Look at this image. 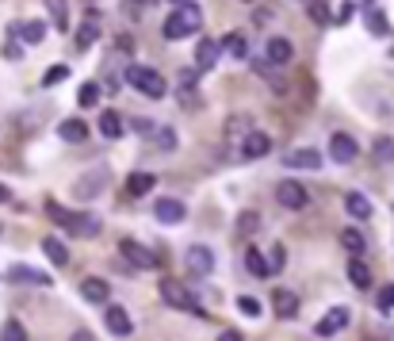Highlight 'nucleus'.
Returning <instances> with one entry per match:
<instances>
[{"label":"nucleus","mask_w":394,"mask_h":341,"mask_svg":"<svg viewBox=\"0 0 394 341\" xmlns=\"http://www.w3.org/2000/svg\"><path fill=\"white\" fill-rule=\"evenodd\" d=\"M238 311H241V315H245V318H261V299H256V295H241V299H238Z\"/></svg>","instance_id":"nucleus-35"},{"label":"nucleus","mask_w":394,"mask_h":341,"mask_svg":"<svg viewBox=\"0 0 394 341\" xmlns=\"http://www.w3.org/2000/svg\"><path fill=\"white\" fill-rule=\"evenodd\" d=\"M173 127H161V131H157V146H165V150H173V146H176V138H173Z\"/></svg>","instance_id":"nucleus-40"},{"label":"nucleus","mask_w":394,"mask_h":341,"mask_svg":"<svg viewBox=\"0 0 394 341\" xmlns=\"http://www.w3.org/2000/svg\"><path fill=\"white\" fill-rule=\"evenodd\" d=\"M356 154H360V146H356V138H353V134L337 131L333 138H329V158H333L337 165H353V161H356Z\"/></svg>","instance_id":"nucleus-9"},{"label":"nucleus","mask_w":394,"mask_h":341,"mask_svg":"<svg viewBox=\"0 0 394 341\" xmlns=\"http://www.w3.org/2000/svg\"><path fill=\"white\" fill-rule=\"evenodd\" d=\"M153 219L161 226H180L184 219H188V208H184L180 200H173V196H161V200L153 203Z\"/></svg>","instance_id":"nucleus-7"},{"label":"nucleus","mask_w":394,"mask_h":341,"mask_svg":"<svg viewBox=\"0 0 394 341\" xmlns=\"http://www.w3.org/2000/svg\"><path fill=\"white\" fill-rule=\"evenodd\" d=\"M123 12H126L131 19H138V16H142V0H123Z\"/></svg>","instance_id":"nucleus-42"},{"label":"nucleus","mask_w":394,"mask_h":341,"mask_svg":"<svg viewBox=\"0 0 394 341\" xmlns=\"http://www.w3.org/2000/svg\"><path fill=\"white\" fill-rule=\"evenodd\" d=\"M100 134L104 138H123V116L119 111H100Z\"/></svg>","instance_id":"nucleus-23"},{"label":"nucleus","mask_w":394,"mask_h":341,"mask_svg":"<svg viewBox=\"0 0 394 341\" xmlns=\"http://www.w3.org/2000/svg\"><path fill=\"white\" fill-rule=\"evenodd\" d=\"M371 154H375V161H391V158H394V142H391V138H379Z\"/></svg>","instance_id":"nucleus-38"},{"label":"nucleus","mask_w":394,"mask_h":341,"mask_svg":"<svg viewBox=\"0 0 394 341\" xmlns=\"http://www.w3.org/2000/svg\"><path fill=\"white\" fill-rule=\"evenodd\" d=\"M199 31H203V12H199L196 0H188V4H180L176 12H169V19H165V27H161V35L169 42L191 39V35H199Z\"/></svg>","instance_id":"nucleus-1"},{"label":"nucleus","mask_w":394,"mask_h":341,"mask_svg":"<svg viewBox=\"0 0 394 341\" xmlns=\"http://www.w3.org/2000/svg\"><path fill=\"white\" fill-rule=\"evenodd\" d=\"M283 265H288V250H283V241H276L272 253H268V268H272V273H279Z\"/></svg>","instance_id":"nucleus-37"},{"label":"nucleus","mask_w":394,"mask_h":341,"mask_svg":"<svg viewBox=\"0 0 394 341\" xmlns=\"http://www.w3.org/2000/svg\"><path fill=\"white\" fill-rule=\"evenodd\" d=\"M345 211L353 219H368L371 215V200L364 196V192H345Z\"/></svg>","instance_id":"nucleus-24"},{"label":"nucleus","mask_w":394,"mask_h":341,"mask_svg":"<svg viewBox=\"0 0 394 341\" xmlns=\"http://www.w3.org/2000/svg\"><path fill=\"white\" fill-rule=\"evenodd\" d=\"M283 165L288 169H321V154L314 146H295V150L283 154Z\"/></svg>","instance_id":"nucleus-13"},{"label":"nucleus","mask_w":394,"mask_h":341,"mask_svg":"<svg viewBox=\"0 0 394 341\" xmlns=\"http://www.w3.org/2000/svg\"><path fill=\"white\" fill-rule=\"evenodd\" d=\"M238 223H241V230H245V234H253V230H256V223H261V219H256V211H253V215H249V211H245V215H241Z\"/></svg>","instance_id":"nucleus-41"},{"label":"nucleus","mask_w":394,"mask_h":341,"mask_svg":"<svg viewBox=\"0 0 394 341\" xmlns=\"http://www.w3.org/2000/svg\"><path fill=\"white\" fill-rule=\"evenodd\" d=\"M104 326H107L111 333H115V338H131V333H134V318H131V311L119 307V303H107V307H104Z\"/></svg>","instance_id":"nucleus-6"},{"label":"nucleus","mask_w":394,"mask_h":341,"mask_svg":"<svg viewBox=\"0 0 394 341\" xmlns=\"http://www.w3.org/2000/svg\"><path fill=\"white\" fill-rule=\"evenodd\" d=\"M264 58H268V66H288V62L295 58V46H291L288 35H272V39L264 42Z\"/></svg>","instance_id":"nucleus-11"},{"label":"nucleus","mask_w":394,"mask_h":341,"mask_svg":"<svg viewBox=\"0 0 394 341\" xmlns=\"http://www.w3.org/2000/svg\"><path fill=\"white\" fill-rule=\"evenodd\" d=\"M188 273H191V276H211V273H214V253H211V246H191V250H188Z\"/></svg>","instance_id":"nucleus-15"},{"label":"nucleus","mask_w":394,"mask_h":341,"mask_svg":"<svg viewBox=\"0 0 394 341\" xmlns=\"http://www.w3.org/2000/svg\"><path fill=\"white\" fill-rule=\"evenodd\" d=\"M153 188H157V176L153 173H131V176H126V196H131V200L149 196Z\"/></svg>","instance_id":"nucleus-20"},{"label":"nucleus","mask_w":394,"mask_h":341,"mask_svg":"<svg viewBox=\"0 0 394 341\" xmlns=\"http://www.w3.org/2000/svg\"><path fill=\"white\" fill-rule=\"evenodd\" d=\"M119 253H123L134 268H157V265H161V257H157V253H149L146 246H142V241H134V238L119 241Z\"/></svg>","instance_id":"nucleus-8"},{"label":"nucleus","mask_w":394,"mask_h":341,"mask_svg":"<svg viewBox=\"0 0 394 341\" xmlns=\"http://www.w3.org/2000/svg\"><path fill=\"white\" fill-rule=\"evenodd\" d=\"M8 196H12V192H8V184H0V203L8 200Z\"/></svg>","instance_id":"nucleus-46"},{"label":"nucleus","mask_w":394,"mask_h":341,"mask_svg":"<svg viewBox=\"0 0 394 341\" xmlns=\"http://www.w3.org/2000/svg\"><path fill=\"white\" fill-rule=\"evenodd\" d=\"M69 77V66H50L46 77H42V89H54V84H62Z\"/></svg>","instance_id":"nucleus-36"},{"label":"nucleus","mask_w":394,"mask_h":341,"mask_svg":"<svg viewBox=\"0 0 394 341\" xmlns=\"http://www.w3.org/2000/svg\"><path fill=\"white\" fill-rule=\"evenodd\" d=\"M42 253L50 257V265H54V268H66V265H69V250H66V241L54 238V234H50V238H42Z\"/></svg>","instance_id":"nucleus-21"},{"label":"nucleus","mask_w":394,"mask_h":341,"mask_svg":"<svg viewBox=\"0 0 394 341\" xmlns=\"http://www.w3.org/2000/svg\"><path fill=\"white\" fill-rule=\"evenodd\" d=\"M81 295L88 303H107V299H111V288H107V280H100V276H84V280H81Z\"/></svg>","instance_id":"nucleus-18"},{"label":"nucleus","mask_w":394,"mask_h":341,"mask_svg":"<svg viewBox=\"0 0 394 341\" xmlns=\"http://www.w3.org/2000/svg\"><path fill=\"white\" fill-rule=\"evenodd\" d=\"M379 311H383V315H391V311H394V284H386V288L379 291Z\"/></svg>","instance_id":"nucleus-39"},{"label":"nucleus","mask_w":394,"mask_h":341,"mask_svg":"<svg viewBox=\"0 0 394 341\" xmlns=\"http://www.w3.org/2000/svg\"><path fill=\"white\" fill-rule=\"evenodd\" d=\"M161 303H165V307H173V311H188V315H196V318H211V315H207V307L196 299V291L184 288V284H176V280H165L161 284Z\"/></svg>","instance_id":"nucleus-3"},{"label":"nucleus","mask_w":394,"mask_h":341,"mask_svg":"<svg viewBox=\"0 0 394 341\" xmlns=\"http://www.w3.org/2000/svg\"><path fill=\"white\" fill-rule=\"evenodd\" d=\"M46 215L54 219V223H62L73 238H100V230H104V223H100L96 215H88V211H66L62 203L50 200L46 203Z\"/></svg>","instance_id":"nucleus-2"},{"label":"nucleus","mask_w":394,"mask_h":341,"mask_svg":"<svg viewBox=\"0 0 394 341\" xmlns=\"http://www.w3.org/2000/svg\"><path fill=\"white\" fill-rule=\"evenodd\" d=\"M58 134H62L66 142H73V146H77V142L88 138V123H84V119H62V123H58Z\"/></svg>","instance_id":"nucleus-22"},{"label":"nucleus","mask_w":394,"mask_h":341,"mask_svg":"<svg viewBox=\"0 0 394 341\" xmlns=\"http://www.w3.org/2000/svg\"><path fill=\"white\" fill-rule=\"evenodd\" d=\"M50 16H54V27L58 31H69V16H66V0H46Z\"/></svg>","instance_id":"nucleus-31"},{"label":"nucleus","mask_w":394,"mask_h":341,"mask_svg":"<svg viewBox=\"0 0 394 341\" xmlns=\"http://www.w3.org/2000/svg\"><path fill=\"white\" fill-rule=\"evenodd\" d=\"M222 46H226V54H230V58H249V42H245V35L241 31H234V35H226V42H222Z\"/></svg>","instance_id":"nucleus-28"},{"label":"nucleus","mask_w":394,"mask_h":341,"mask_svg":"<svg viewBox=\"0 0 394 341\" xmlns=\"http://www.w3.org/2000/svg\"><path fill=\"white\" fill-rule=\"evenodd\" d=\"M4 276H8V284H35V288H54V276H50V273H42V268L12 265Z\"/></svg>","instance_id":"nucleus-12"},{"label":"nucleus","mask_w":394,"mask_h":341,"mask_svg":"<svg viewBox=\"0 0 394 341\" xmlns=\"http://www.w3.org/2000/svg\"><path fill=\"white\" fill-rule=\"evenodd\" d=\"M123 81L131 84V89H138L142 96H149V100H161L165 92H169L165 77L157 73V69H149V66H126L123 69Z\"/></svg>","instance_id":"nucleus-4"},{"label":"nucleus","mask_w":394,"mask_h":341,"mask_svg":"<svg viewBox=\"0 0 394 341\" xmlns=\"http://www.w3.org/2000/svg\"><path fill=\"white\" fill-rule=\"evenodd\" d=\"M272 307H276V318H295L299 315V295H295V291H288V288H276Z\"/></svg>","instance_id":"nucleus-17"},{"label":"nucleus","mask_w":394,"mask_h":341,"mask_svg":"<svg viewBox=\"0 0 394 341\" xmlns=\"http://www.w3.org/2000/svg\"><path fill=\"white\" fill-rule=\"evenodd\" d=\"M77 100H81V108H96V100H100V84H96V81L81 84V92H77Z\"/></svg>","instance_id":"nucleus-34"},{"label":"nucleus","mask_w":394,"mask_h":341,"mask_svg":"<svg viewBox=\"0 0 394 341\" xmlns=\"http://www.w3.org/2000/svg\"><path fill=\"white\" fill-rule=\"evenodd\" d=\"M245 268L253 276H272V268H268V261H264L261 250H245Z\"/></svg>","instance_id":"nucleus-30"},{"label":"nucleus","mask_w":394,"mask_h":341,"mask_svg":"<svg viewBox=\"0 0 394 341\" xmlns=\"http://www.w3.org/2000/svg\"><path fill=\"white\" fill-rule=\"evenodd\" d=\"M218 54H222V42L218 39H199V46H196V69H199V73H207V69L218 62Z\"/></svg>","instance_id":"nucleus-16"},{"label":"nucleus","mask_w":394,"mask_h":341,"mask_svg":"<svg viewBox=\"0 0 394 341\" xmlns=\"http://www.w3.org/2000/svg\"><path fill=\"white\" fill-rule=\"evenodd\" d=\"M19 39L31 42V46H35V42H42V39H46V24H42V19H27V24H19Z\"/></svg>","instance_id":"nucleus-26"},{"label":"nucleus","mask_w":394,"mask_h":341,"mask_svg":"<svg viewBox=\"0 0 394 341\" xmlns=\"http://www.w3.org/2000/svg\"><path fill=\"white\" fill-rule=\"evenodd\" d=\"M272 154V138L264 131H249L245 142H241V158L245 161H256V158H268Z\"/></svg>","instance_id":"nucleus-14"},{"label":"nucleus","mask_w":394,"mask_h":341,"mask_svg":"<svg viewBox=\"0 0 394 341\" xmlns=\"http://www.w3.org/2000/svg\"><path fill=\"white\" fill-rule=\"evenodd\" d=\"M69 341H96V333H92V330H77V333H69Z\"/></svg>","instance_id":"nucleus-43"},{"label":"nucleus","mask_w":394,"mask_h":341,"mask_svg":"<svg viewBox=\"0 0 394 341\" xmlns=\"http://www.w3.org/2000/svg\"><path fill=\"white\" fill-rule=\"evenodd\" d=\"M348 280H353L356 291H368L371 288V273H368V265H364L360 257H348Z\"/></svg>","instance_id":"nucleus-25"},{"label":"nucleus","mask_w":394,"mask_h":341,"mask_svg":"<svg viewBox=\"0 0 394 341\" xmlns=\"http://www.w3.org/2000/svg\"><path fill=\"white\" fill-rule=\"evenodd\" d=\"M107 184V169H92L88 176H84V181H77V196H81V200H92V196H96L100 188H104Z\"/></svg>","instance_id":"nucleus-19"},{"label":"nucleus","mask_w":394,"mask_h":341,"mask_svg":"<svg viewBox=\"0 0 394 341\" xmlns=\"http://www.w3.org/2000/svg\"><path fill=\"white\" fill-rule=\"evenodd\" d=\"M0 341H27V330L16 322V318H8V322L0 326Z\"/></svg>","instance_id":"nucleus-32"},{"label":"nucleus","mask_w":394,"mask_h":341,"mask_svg":"<svg viewBox=\"0 0 394 341\" xmlns=\"http://www.w3.org/2000/svg\"><path fill=\"white\" fill-rule=\"evenodd\" d=\"M173 4H176V8H180V4H188V0H173Z\"/></svg>","instance_id":"nucleus-47"},{"label":"nucleus","mask_w":394,"mask_h":341,"mask_svg":"<svg viewBox=\"0 0 394 341\" xmlns=\"http://www.w3.org/2000/svg\"><path fill=\"white\" fill-rule=\"evenodd\" d=\"M96 39H100V24H92V19H88V24L77 27V46H92Z\"/></svg>","instance_id":"nucleus-33"},{"label":"nucleus","mask_w":394,"mask_h":341,"mask_svg":"<svg viewBox=\"0 0 394 341\" xmlns=\"http://www.w3.org/2000/svg\"><path fill=\"white\" fill-rule=\"evenodd\" d=\"M218 341H245V338H241V330H222Z\"/></svg>","instance_id":"nucleus-44"},{"label":"nucleus","mask_w":394,"mask_h":341,"mask_svg":"<svg viewBox=\"0 0 394 341\" xmlns=\"http://www.w3.org/2000/svg\"><path fill=\"white\" fill-rule=\"evenodd\" d=\"M348 322H353V311L348 307H329L326 315H321V322L314 326V333H318V338H333V333H341Z\"/></svg>","instance_id":"nucleus-10"},{"label":"nucleus","mask_w":394,"mask_h":341,"mask_svg":"<svg viewBox=\"0 0 394 341\" xmlns=\"http://www.w3.org/2000/svg\"><path fill=\"white\" fill-rule=\"evenodd\" d=\"M341 241H345V250L353 253V257H364V246H368V241H364V234L356 230V226H345V234H341Z\"/></svg>","instance_id":"nucleus-29"},{"label":"nucleus","mask_w":394,"mask_h":341,"mask_svg":"<svg viewBox=\"0 0 394 341\" xmlns=\"http://www.w3.org/2000/svg\"><path fill=\"white\" fill-rule=\"evenodd\" d=\"M348 19H353V4H345V8L337 12V24H348Z\"/></svg>","instance_id":"nucleus-45"},{"label":"nucleus","mask_w":394,"mask_h":341,"mask_svg":"<svg viewBox=\"0 0 394 341\" xmlns=\"http://www.w3.org/2000/svg\"><path fill=\"white\" fill-rule=\"evenodd\" d=\"M276 200L283 203L288 211H303L306 203H310V192H306V184H299V181H279Z\"/></svg>","instance_id":"nucleus-5"},{"label":"nucleus","mask_w":394,"mask_h":341,"mask_svg":"<svg viewBox=\"0 0 394 341\" xmlns=\"http://www.w3.org/2000/svg\"><path fill=\"white\" fill-rule=\"evenodd\" d=\"M364 24H368V31H371V35H386V31H391L386 16L375 8V4H371V8H364Z\"/></svg>","instance_id":"nucleus-27"}]
</instances>
